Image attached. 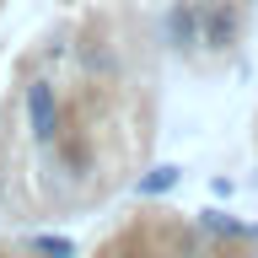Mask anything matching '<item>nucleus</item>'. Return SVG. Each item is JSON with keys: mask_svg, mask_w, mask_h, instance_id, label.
Instances as JSON below:
<instances>
[{"mask_svg": "<svg viewBox=\"0 0 258 258\" xmlns=\"http://www.w3.org/2000/svg\"><path fill=\"white\" fill-rule=\"evenodd\" d=\"M86 258H258V237L215 215H183V210L151 205L129 210L92 242Z\"/></svg>", "mask_w": 258, "mask_h": 258, "instance_id": "obj_1", "label": "nucleus"}, {"mask_svg": "<svg viewBox=\"0 0 258 258\" xmlns=\"http://www.w3.org/2000/svg\"><path fill=\"white\" fill-rule=\"evenodd\" d=\"M70 247L64 242H16V237H0V258H64Z\"/></svg>", "mask_w": 258, "mask_h": 258, "instance_id": "obj_2", "label": "nucleus"}, {"mask_svg": "<svg viewBox=\"0 0 258 258\" xmlns=\"http://www.w3.org/2000/svg\"><path fill=\"white\" fill-rule=\"evenodd\" d=\"M0 210H6V183H0Z\"/></svg>", "mask_w": 258, "mask_h": 258, "instance_id": "obj_3", "label": "nucleus"}, {"mask_svg": "<svg viewBox=\"0 0 258 258\" xmlns=\"http://www.w3.org/2000/svg\"><path fill=\"white\" fill-rule=\"evenodd\" d=\"M0 6H6V0H0Z\"/></svg>", "mask_w": 258, "mask_h": 258, "instance_id": "obj_4", "label": "nucleus"}]
</instances>
